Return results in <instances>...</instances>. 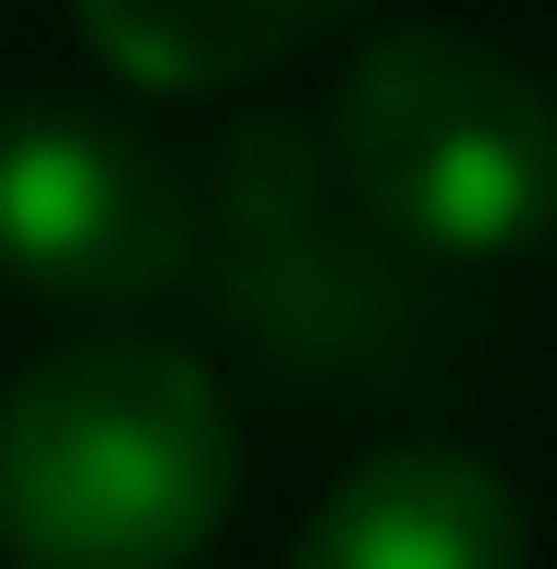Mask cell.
I'll return each mask as SVG.
<instances>
[{"label": "cell", "instance_id": "2", "mask_svg": "<svg viewBox=\"0 0 557 569\" xmlns=\"http://www.w3.org/2000/svg\"><path fill=\"white\" fill-rule=\"evenodd\" d=\"M279 376L388 388L437 351V279L351 207L316 121H230L195 170V279Z\"/></svg>", "mask_w": 557, "mask_h": 569}, {"label": "cell", "instance_id": "5", "mask_svg": "<svg viewBox=\"0 0 557 569\" xmlns=\"http://www.w3.org/2000/svg\"><path fill=\"white\" fill-rule=\"evenodd\" d=\"M534 533H521V497L509 472L473 449H376L351 460L316 521L291 533V569H521Z\"/></svg>", "mask_w": 557, "mask_h": 569}, {"label": "cell", "instance_id": "4", "mask_svg": "<svg viewBox=\"0 0 557 569\" xmlns=\"http://www.w3.org/2000/svg\"><path fill=\"white\" fill-rule=\"evenodd\" d=\"M195 279V170L86 110V98H0V291L121 316Z\"/></svg>", "mask_w": 557, "mask_h": 569}, {"label": "cell", "instance_id": "1", "mask_svg": "<svg viewBox=\"0 0 557 569\" xmlns=\"http://www.w3.org/2000/svg\"><path fill=\"white\" fill-rule=\"evenodd\" d=\"M242 437L182 340L86 328L0 388V558L12 569H195L230 521Z\"/></svg>", "mask_w": 557, "mask_h": 569}, {"label": "cell", "instance_id": "6", "mask_svg": "<svg viewBox=\"0 0 557 569\" xmlns=\"http://www.w3.org/2000/svg\"><path fill=\"white\" fill-rule=\"evenodd\" d=\"M364 0H73L86 49L146 98H219L339 37Z\"/></svg>", "mask_w": 557, "mask_h": 569}, {"label": "cell", "instance_id": "3", "mask_svg": "<svg viewBox=\"0 0 557 569\" xmlns=\"http://www.w3.org/2000/svg\"><path fill=\"white\" fill-rule=\"evenodd\" d=\"M328 170L425 279L557 230V98L473 24H388L328 98Z\"/></svg>", "mask_w": 557, "mask_h": 569}]
</instances>
